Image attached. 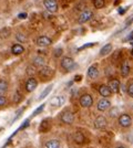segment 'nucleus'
<instances>
[{"mask_svg": "<svg viewBox=\"0 0 133 148\" xmlns=\"http://www.w3.org/2000/svg\"><path fill=\"white\" fill-rule=\"evenodd\" d=\"M74 65H76V63L73 61V59L70 58V56H64L63 59L61 60V68L67 70V71H71L72 69L74 68Z\"/></svg>", "mask_w": 133, "mask_h": 148, "instance_id": "1", "label": "nucleus"}, {"mask_svg": "<svg viewBox=\"0 0 133 148\" xmlns=\"http://www.w3.org/2000/svg\"><path fill=\"white\" fill-rule=\"evenodd\" d=\"M92 104H93V99L90 94H84L80 97V105L84 108H89Z\"/></svg>", "mask_w": 133, "mask_h": 148, "instance_id": "2", "label": "nucleus"}, {"mask_svg": "<svg viewBox=\"0 0 133 148\" xmlns=\"http://www.w3.org/2000/svg\"><path fill=\"white\" fill-rule=\"evenodd\" d=\"M43 5L49 12L54 13L58 11V3L56 0H43Z\"/></svg>", "mask_w": 133, "mask_h": 148, "instance_id": "3", "label": "nucleus"}, {"mask_svg": "<svg viewBox=\"0 0 133 148\" xmlns=\"http://www.w3.org/2000/svg\"><path fill=\"white\" fill-rule=\"evenodd\" d=\"M119 124H120L122 127L127 128V127H130L131 124H132V118L130 115L127 114H122L120 117H119Z\"/></svg>", "mask_w": 133, "mask_h": 148, "instance_id": "4", "label": "nucleus"}, {"mask_svg": "<svg viewBox=\"0 0 133 148\" xmlns=\"http://www.w3.org/2000/svg\"><path fill=\"white\" fill-rule=\"evenodd\" d=\"M107 124H108L107 118L104 117V116H102V115H100V116H98V117L95 118L94 127L96 130H104L107 127Z\"/></svg>", "mask_w": 133, "mask_h": 148, "instance_id": "5", "label": "nucleus"}, {"mask_svg": "<svg viewBox=\"0 0 133 148\" xmlns=\"http://www.w3.org/2000/svg\"><path fill=\"white\" fill-rule=\"evenodd\" d=\"M93 17V12L92 11H89V10H84L81 14H80V17H79V23L80 25H83V23H85V22H88L89 20H91Z\"/></svg>", "mask_w": 133, "mask_h": 148, "instance_id": "6", "label": "nucleus"}, {"mask_svg": "<svg viewBox=\"0 0 133 148\" xmlns=\"http://www.w3.org/2000/svg\"><path fill=\"white\" fill-rule=\"evenodd\" d=\"M61 121H62L64 124H72L73 121H74V115H73V113L70 111L63 112L62 115H61Z\"/></svg>", "mask_w": 133, "mask_h": 148, "instance_id": "7", "label": "nucleus"}, {"mask_svg": "<svg viewBox=\"0 0 133 148\" xmlns=\"http://www.w3.org/2000/svg\"><path fill=\"white\" fill-rule=\"evenodd\" d=\"M110 106H111L110 101H109V99H107L105 97H103V99H101L99 102H98L96 108H98L100 112H104V111H107Z\"/></svg>", "mask_w": 133, "mask_h": 148, "instance_id": "8", "label": "nucleus"}, {"mask_svg": "<svg viewBox=\"0 0 133 148\" xmlns=\"http://www.w3.org/2000/svg\"><path fill=\"white\" fill-rule=\"evenodd\" d=\"M37 86H38V82L33 77H30L29 80L25 82V90H27V92H33Z\"/></svg>", "mask_w": 133, "mask_h": 148, "instance_id": "9", "label": "nucleus"}, {"mask_svg": "<svg viewBox=\"0 0 133 148\" xmlns=\"http://www.w3.org/2000/svg\"><path fill=\"white\" fill-rule=\"evenodd\" d=\"M52 43V40H51L49 37H47V36H41V37H39L37 39V44H38L39 47H48V45H50Z\"/></svg>", "mask_w": 133, "mask_h": 148, "instance_id": "10", "label": "nucleus"}, {"mask_svg": "<svg viewBox=\"0 0 133 148\" xmlns=\"http://www.w3.org/2000/svg\"><path fill=\"white\" fill-rule=\"evenodd\" d=\"M108 86L110 87V90H111V92L112 93H119L120 91V82L118 80H111L109 82Z\"/></svg>", "mask_w": 133, "mask_h": 148, "instance_id": "11", "label": "nucleus"}, {"mask_svg": "<svg viewBox=\"0 0 133 148\" xmlns=\"http://www.w3.org/2000/svg\"><path fill=\"white\" fill-rule=\"evenodd\" d=\"M99 94L101 95L102 97H109V96H111V90H110V87L108 85H101V86L99 87Z\"/></svg>", "mask_w": 133, "mask_h": 148, "instance_id": "12", "label": "nucleus"}, {"mask_svg": "<svg viewBox=\"0 0 133 148\" xmlns=\"http://www.w3.org/2000/svg\"><path fill=\"white\" fill-rule=\"evenodd\" d=\"M39 74H40L41 76L48 77V76H51V75L53 74V71H52V69H51L50 66L43 65V66H41L40 70H39Z\"/></svg>", "mask_w": 133, "mask_h": 148, "instance_id": "13", "label": "nucleus"}, {"mask_svg": "<svg viewBox=\"0 0 133 148\" xmlns=\"http://www.w3.org/2000/svg\"><path fill=\"white\" fill-rule=\"evenodd\" d=\"M88 76L90 79H96L99 76V70L96 68V65H91L88 69Z\"/></svg>", "mask_w": 133, "mask_h": 148, "instance_id": "14", "label": "nucleus"}, {"mask_svg": "<svg viewBox=\"0 0 133 148\" xmlns=\"http://www.w3.org/2000/svg\"><path fill=\"white\" fill-rule=\"evenodd\" d=\"M129 74H130V65L127 61H124L121 65V75L123 77H127L129 76Z\"/></svg>", "mask_w": 133, "mask_h": 148, "instance_id": "15", "label": "nucleus"}, {"mask_svg": "<svg viewBox=\"0 0 133 148\" xmlns=\"http://www.w3.org/2000/svg\"><path fill=\"white\" fill-rule=\"evenodd\" d=\"M64 102V99L62 96H54V97H52L50 99V104L52 106H61V105L63 104Z\"/></svg>", "mask_w": 133, "mask_h": 148, "instance_id": "16", "label": "nucleus"}, {"mask_svg": "<svg viewBox=\"0 0 133 148\" xmlns=\"http://www.w3.org/2000/svg\"><path fill=\"white\" fill-rule=\"evenodd\" d=\"M23 51H25V48L21 44H14V45H12V48H11V52H12L14 56H19L21 53H23Z\"/></svg>", "mask_w": 133, "mask_h": 148, "instance_id": "17", "label": "nucleus"}, {"mask_svg": "<svg viewBox=\"0 0 133 148\" xmlns=\"http://www.w3.org/2000/svg\"><path fill=\"white\" fill-rule=\"evenodd\" d=\"M111 51H112V44L107 43L101 50H100V56H108L109 53H111Z\"/></svg>", "mask_w": 133, "mask_h": 148, "instance_id": "18", "label": "nucleus"}, {"mask_svg": "<svg viewBox=\"0 0 133 148\" xmlns=\"http://www.w3.org/2000/svg\"><path fill=\"white\" fill-rule=\"evenodd\" d=\"M45 148H60V143L57 139H51L45 143Z\"/></svg>", "mask_w": 133, "mask_h": 148, "instance_id": "19", "label": "nucleus"}, {"mask_svg": "<svg viewBox=\"0 0 133 148\" xmlns=\"http://www.w3.org/2000/svg\"><path fill=\"white\" fill-rule=\"evenodd\" d=\"M44 65V59L42 56H37L33 59V66H37V68H41Z\"/></svg>", "mask_w": 133, "mask_h": 148, "instance_id": "20", "label": "nucleus"}, {"mask_svg": "<svg viewBox=\"0 0 133 148\" xmlns=\"http://www.w3.org/2000/svg\"><path fill=\"white\" fill-rule=\"evenodd\" d=\"M52 87H53V85H52V84H51V85H49V86L45 87V90H44L43 92L41 93V95L39 96V101H40V99H45V97H47V96L49 95V93H50L51 91H52Z\"/></svg>", "mask_w": 133, "mask_h": 148, "instance_id": "21", "label": "nucleus"}, {"mask_svg": "<svg viewBox=\"0 0 133 148\" xmlns=\"http://www.w3.org/2000/svg\"><path fill=\"white\" fill-rule=\"evenodd\" d=\"M7 91H8V83L6 81L0 80V95L5 94Z\"/></svg>", "mask_w": 133, "mask_h": 148, "instance_id": "22", "label": "nucleus"}, {"mask_svg": "<svg viewBox=\"0 0 133 148\" xmlns=\"http://www.w3.org/2000/svg\"><path fill=\"white\" fill-rule=\"evenodd\" d=\"M74 142L76 144H82L84 142V135H83L82 133H80V132H78L74 134Z\"/></svg>", "mask_w": 133, "mask_h": 148, "instance_id": "23", "label": "nucleus"}, {"mask_svg": "<svg viewBox=\"0 0 133 148\" xmlns=\"http://www.w3.org/2000/svg\"><path fill=\"white\" fill-rule=\"evenodd\" d=\"M49 130V121L48 119H43L41 125H40V130L41 132H45V130Z\"/></svg>", "mask_w": 133, "mask_h": 148, "instance_id": "24", "label": "nucleus"}, {"mask_svg": "<svg viewBox=\"0 0 133 148\" xmlns=\"http://www.w3.org/2000/svg\"><path fill=\"white\" fill-rule=\"evenodd\" d=\"M10 36V29L5 28V29H1L0 30V38L3 39V38H8Z\"/></svg>", "mask_w": 133, "mask_h": 148, "instance_id": "25", "label": "nucleus"}, {"mask_svg": "<svg viewBox=\"0 0 133 148\" xmlns=\"http://www.w3.org/2000/svg\"><path fill=\"white\" fill-rule=\"evenodd\" d=\"M16 39H17V40H18L19 42H22V43L27 42V37H25V34L20 33V32H18V33L16 34Z\"/></svg>", "mask_w": 133, "mask_h": 148, "instance_id": "26", "label": "nucleus"}, {"mask_svg": "<svg viewBox=\"0 0 133 148\" xmlns=\"http://www.w3.org/2000/svg\"><path fill=\"white\" fill-rule=\"evenodd\" d=\"M94 7L96 9H101L104 6V0H94Z\"/></svg>", "mask_w": 133, "mask_h": 148, "instance_id": "27", "label": "nucleus"}, {"mask_svg": "<svg viewBox=\"0 0 133 148\" xmlns=\"http://www.w3.org/2000/svg\"><path fill=\"white\" fill-rule=\"evenodd\" d=\"M95 44L96 43H94V42H90V43L83 44L82 47H80V48L78 49V51H82V50H84V49H88V48H91V47H94Z\"/></svg>", "mask_w": 133, "mask_h": 148, "instance_id": "28", "label": "nucleus"}, {"mask_svg": "<svg viewBox=\"0 0 133 148\" xmlns=\"http://www.w3.org/2000/svg\"><path fill=\"white\" fill-rule=\"evenodd\" d=\"M118 114H119V108H118V107L111 108V111H110V116H111V117H115Z\"/></svg>", "mask_w": 133, "mask_h": 148, "instance_id": "29", "label": "nucleus"}, {"mask_svg": "<svg viewBox=\"0 0 133 148\" xmlns=\"http://www.w3.org/2000/svg\"><path fill=\"white\" fill-rule=\"evenodd\" d=\"M43 108H44V104H42V105H41V106H40V107H38V108H37L36 111L33 112V114H32V116H31V117H34V116H37L38 114H40V113L42 112V110H43Z\"/></svg>", "mask_w": 133, "mask_h": 148, "instance_id": "30", "label": "nucleus"}, {"mask_svg": "<svg viewBox=\"0 0 133 148\" xmlns=\"http://www.w3.org/2000/svg\"><path fill=\"white\" fill-rule=\"evenodd\" d=\"M20 99H21V95H20V93L17 91L16 94H14V96H13V103H19Z\"/></svg>", "mask_w": 133, "mask_h": 148, "instance_id": "31", "label": "nucleus"}, {"mask_svg": "<svg viewBox=\"0 0 133 148\" xmlns=\"http://www.w3.org/2000/svg\"><path fill=\"white\" fill-rule=\"evenodd\" d=\"M127 94H129V96H131L133 99V82L131 84H129V86H127Z\"/></svg>", "mask_w": 133, "mask_h": 148, "instance_id": "32", "label": "nucleus"}, {"mask_svg": "<svg viewBox=\"0 0 133 148\" xmlns=\"http://www.w3.org/2000/svg\"><path fill=\"white\" fill-rule=\"evenodd\" d=\"M53 56H54V58H59V56H62V49H61V48L56 49V50H54Z\"/></svg>", "mask_w": 133, "mask_h": 148, "instance_id": "33", "label": "nucleus"}, {"mask_svg": "<svg viewBox=\"0 0 133 148\" xmlns=\"http://www.w3.org/2000/svg\"><path fill=\"white\" fill-rule=\"evenodd\" d=\"M34 72H36V71H34V68H33V66H28V68H27V73L29 74V75H30V74H34Z\"/></svg>", "mask_w": 133, "mask_h": 148, "instance_id": "34", "label": "nucleus"}, {"mask_svg": "<svg viewBox=\"0 0 133 148\" xmlns=\"http://www.w3.org/2000/svg\"><path fill=\"white\" fill-rule=\"evenodd\" d=\"M7 103V99L5 96H2V95H0V106H2V105H5Z\"/></svg>", "mask_w": 133, "mask_h": 148, "instance_id": "35", "label": "nucleus"}, {"mask_svg": "<svg viewBox=\"0 0 133 148\" xmlns=\"http://www.w3.org/2000/svg\"><path fill=\"white\" fill-rule=\"evenodd\" d=\"M28 125H29V119H27V121H25V124H23V125H21V127H20V130H23V128H25V127H27Z\"/></svg>", "mask_w": 133, "mask_h": 148, "instance_id": "36", "label": "nucleus"}, {"mask_svg": "<svg viewBox=\"0 0 133 148\" xmlns=\"http://www.w3.org/2000/svg\"><path fill=\"white\" fill-rule=\"evenodd\" d=\"M18 18H19V19H25V18H27V13H25V12L19 13V14H18Z\"/></svg>", "mask_w": 133, "mask_h": 148, "instance_id": "37", "label": "nucleus"}, {"mask_svg": "<svg viewBox=\"0 0 133 148\" xmlns=\"http://www.w3.org/2000/svg\"><path fill=\"white\" fill-rule=\"evenodd\" d=\"M131 54H132V56H133V49L131 50Z\"/></svg>", "mask_w": 133, "mask_h": 148, "instance_id": "38", "label": "nucleus"}, {"mask_svg": "<svg viewBox=\"0 0 133 148\" xmlns=\"http://www.w3.org/2000/svg\"><path fill=\"white\" fill-rule=\"evenodd\" d=\"M118 148H125V147H123V146H120V147H118Z\"/></svg>", "mask_w": 133, "mask_h": 148, "instance_id": "39", "label": "nucleus"}, {"mask_svg": "<svg viewBox=\"0 0 133 148\" xmlns=\"http://www.w3.org/2000/svg\"><path fill=\"white\" fill-rule=\"evenodd\" d=\"M1 148H6V146H3V147H1Z\"/></svg>", "mask_w": 133, "mask_h": 148, "instance_id": "40", "label": "nucleus"}]
</instances>
